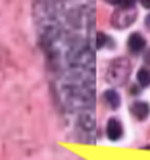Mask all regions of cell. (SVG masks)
Here are the masks:
<instances>
[{
  "label": "cell",
  "instance_id": "cell-1",
  "mask_svg": "<svg viewBox=\"0 0 150 160\" xmlns=\"http://www.w3.org/2000/svg\"><path fill=\"white\" fill-rule=\"evenodd\" d=\"M128 75H130V63L126 59H117L111 63L108 70V81L114 86H120L126 81Z\"/></svg>",
  "mask_w": 150,
  "mask_h": 160
},
{
  "label": "cell",
  "instance_id": "cell-2",
  "mask_svg": "<svg viewBox=\"0 0 150 160\" xmlns=\"http://www.w3.org/2000/svg\"><path fill=\"white\" fill-rule=\"evenodd\" d=\"M134 18H136V13H134L133 8H122L120 13H115V14H114L112 22H114L115 27L123 29V27H126V26H130L131 22L134 21Z\"/></svg>",
  "mask_w": 150,
  "mask_h": 160
},
{
  "label": "cell",
  "instance_id": "cell-3",
  "mask_svg": "<svg viewBox=\"0 0 150 160\" xmlns=\"http://www.w3.org/2000/svg\"><path fill=\"white\" fill-rule=\"evenodd\" d=\"M123 133V128H122V124L117 121V119H109L108 125H106V135H108V138L115 141L119 140Z\"/></svg>",
  "mask_w": 150,
  "mask_h": 160
},
{
  "label": "cell",
  "instance_id": "cell-4",
  "mask_svg": "<svg viewBox=\"0 0 150 160\" xmlns=\"http://www.w3.org/2000/svg\"><path fill=\"white\" fill-rule=\"evenodd\" d=\"M131 112H133V116L136 119L144 121V119L148 118V114H150V106L145 102H134L131 105Z\"/></svg>",
  "mask_w": 150,
  "mask_h": 160
},
{
  "label": "cell",
  "instance_id": "cell-5",
  "mask_svg": "<svg viewBox=\"0 0 150 160\" xmlns=\"http://www.w3.org/2000/svg\"><path fill=\"white\" fill-rule=\"evenodd\" d=\"M128 48H130L131 52L138 54L145 48V40L141 33H131L130 38H128Z\"/></svg>",
  "mask_w": 150,
  "mask_h": 160
},
{
  "label": "cell",
  "instance_id": "cell-6",
  "mask_svg": "<svg viewBox=\"0 0 150 160\" xmlns=\"http://www.w3.org/2000/svg\"><path fill=\"white\" fill-rule=\"evenodd\" d=\"M104 100H106V103H108L112 109H117L120 106V95L117 94V90H114V89L106 90V92H104Z\"/></svg>",
  "mask_w": 150,
  "mask_h": 160
},
{
  "label": "cell",
  "instance_id": "cell-7",
  "mask_svg": "<svg viewBox=\"0 0 150 160\" xmlns=\"http://www.w3.org/2000/svg\"><path fill=\"white\" fill-rule=\"evenodd\" d=\"M138 82L142 87L150 86V70H147V68H141V70L138 72Z\"/></svg>",
  "mask_w": 150,
  "mask_h": 160
},
{
  "label": "cell",
  "instance_id": "cell-8",
  "mask_svg": "<svg viewBox=\"0 0 150 160\" xmlns=\"http://www.w3.org/2000/svg\"><path fill=\"white\" fill-rule=\"evenodd\" d=\"M79 124H81L85 130H92V128H95V119H93L92 116H89V114H81Z\"/></svg>",
  "mask_w": 150,
  "mask_h": 160
},
{
  "label": "cell",
  "instance_id": "cell-9",
  "mask_svg": "<svg viewBox=\"0 0 150 160\" xmlns=\"http://www.w3.org/2000/svg\"><path fill=\"white\" fill-rule=\"evenodd\" d=\"M106 2L111 5H117L120 8H133L134 0H106Z\"/></svg>",
  "mask_w": 150,
  "mask_h": 160
},
{
  "label": "cell",
  "instance_id": "cell-10",
  "mask_svg": "<svg viewBox=\"0 0 150 160\" xmlns=\"http://www.w3.org/2000/svg\"><path fill=\"white\" fill-rule=\"evenodd\" d=\"M106 41H108V37H106L103 32H98L96 33V48H103Z\"/></svg>",
  "mask_w": 150,
  "mask_h": 160
},
{
  "label": "cell",
  "instance_id": "cell-11",
  "mask_svg": "<svg viewBox=\"0 0 150 160\" xmlns=\"http://www.w3.org/2000/svg\"><path fill=\"white\" fill-rule=\"evenodd\" d=\"M141 5L147 10H150V0H141Z\"/></svg>",
  "mask_w": 150,
  "mask_h": 160
},
{
  "label": "cell",
  "instance_id": "cell-12",
  "mask_svg": "<svg viewBox=\"0 0 150 160\" xmlns=\"http://www.w3.org/2000/svg\"><path fill=\"white\" fill-rule=\"evenodd\" d=\"M130 92H131V94H139V89H138V86H133Z\"/></svg>",
  "mask_w": 150,
  "mask_h": 160
},
{
  "label": "cell",
  "instance_id": "cell-13",
  "mask_svg": "<svg viewBox=\"0 0 150 160\" xmlns=\"http://www.w3.org/2000/svg\"><path fill=\"white\" fill-rule=\"evenodd\" d=\"M145 26H147V29L150 30V14H148V16L145 18Z\"/></svg>",
  "mask_w": 150,
  "mask_h": 160
}]
</instances>
